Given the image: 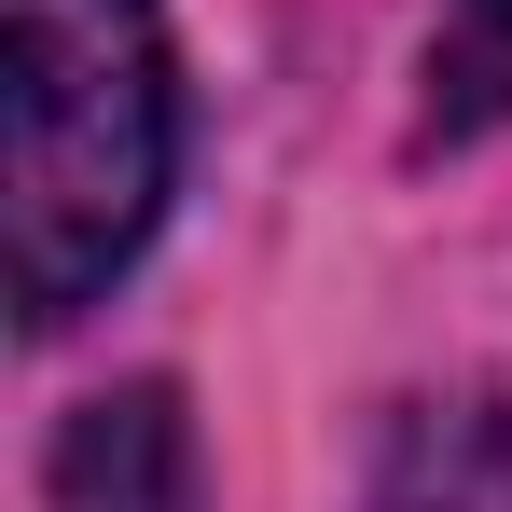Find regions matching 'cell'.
<instances>
[{"label": "cell", "mask_w": 512, "mask_h": 512, "mask_svg": "<svg viewBox=\"0 0 512 512\" xmlns=\"http://www.w3.org/2000/svg\"><path fill=\"white\" fill-rule=\"evenodd\" d=\"M56 512H180V402L167 388H111L56 443Z\"/></svg>", "instance_id": "cell-3"}, {"label": "cell", "mask_w": 512, "mask_h": 512, "mask_svg": "<svg viewBox=\"0 0 512 512\" xmlns=\"http://www.w3.org/2000/svg\"><path fill=\"white\" fill-rule=\"evenodd\" d=\"M180 180V70L153 0H0V263L14 319L70 333L153 250Z\"/></svg>", "instance_id": "cell-1"}, {"label": "cell", "mask_w": 512, "mask_h": 512, "mask_svg": "<svg viewBox=\"0 0 512 512\" xmlns=\"http://www.w3.org/2000/svg\"><path fill=\"white\" fill-rule=\"evenodd\" d=\"M360 512H512V402H499V388L402 402L388 443H374Z\"/></svg>", "instance_id": "cell-2"}, {"label": "cell", "mask_w": 512, "mask_h": 512, "mask_svg": "<svg viewBox=\"0 0 512 512\" xmlns=\"http://www.w3.org/2000/svg\"><path fill=\"white\" fill-rule=\"evenodd\" d=\"M512 111V0H443L429 42V139H485Z\"/></svg>", "instance_id": "cell-4"}]
</instances>
